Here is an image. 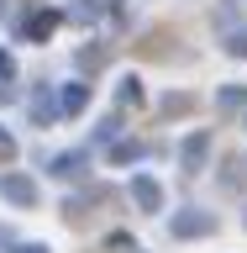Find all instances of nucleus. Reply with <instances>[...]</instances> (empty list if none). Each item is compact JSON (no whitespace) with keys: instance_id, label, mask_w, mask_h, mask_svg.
I'll return each instance as SVG.
<instances>
[{"instance_id":"f257e3e1","label":"nucleus","mask_w":247,"mask_h":253,"mask_svg":"<svg viewBox=\"0 0 247 253\" xmlns=\"http://www.w3.org/2000/svg\"><path fill=\"white\" fill-rule=\"evenodd\" d=\"M132 195H137V201L147 206V211H158V201H163V190H158V179H137V185H132Z\"/></svg>"},{"instance_id":"f03ea898","label":"nucleus","mask_w":247,"mask_h":253,"mask_svg":"<svg viewBox=\"0 0 247 253\" xmlns=\"http://www.w3.org/2000/svg\"><path fill=\"white\" fill-rule=\"evenodd\" d=\"M174 232H179V237H189V232H211V216H179V221H174Z\"/></svg>"},{"instance_id":"7ed1b4c3","label":"nucleus","mask_w":247,"mask_h":253,"mask_svg":"<svg viewBox=\"0 0 247 253\" xmlns=\"http://www.w3.org/2000/svg\"><path fill=\"white\" fill-rule=\"evenodd\" d=\"M205 148H211V137H205V132H200V137H189V142H184V164H189V169H195V164L205 158Z\"/></svg>"},{"instance_id":"20e7f679","label":"nucleus","mask_w":247,"mask_h":253,"mask_svg":"<svg viewBox=\"0 0 247 253\" xmlns=\"http://www.w3.org/2000/svg\"><path fill=\"white\" fill-rule=\"evenodd\" d=\"M5 195H11V201H32V185L27 179H5Z\"/></svg>"}]
</instances>
